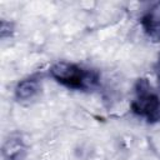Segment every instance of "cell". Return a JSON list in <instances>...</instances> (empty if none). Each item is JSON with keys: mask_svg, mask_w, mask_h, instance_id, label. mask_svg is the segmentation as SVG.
<instances>
[{"mask_svg": "<svg viewBox=\"0 0 160 160\" xmlns=\"http://www.w3.org/2000/svg\"><path fill=\"white\" fill-rule=\"evenodd\" d=\"M49 72L55 81L75 90L85 89L91 80V72L89 70L69 61H58L52 64Z\"/></svg>", "mask_w": 160, "mask_h": 160, "instance_id": "6da1fadb", "label": "cell"}, {"mask_svg": "<svg viewBox=\"0 0 160 160\" xmlns=\"http://www.w3.org/2000/svg\"><path fill=\"white\" fill-rule=\"evenodd\" d=\"M26 154V148L20 139L11 138L2 145V156L6 160H22Z\"/></svg>", "mask_w": 160, "mask_h": 160, "instance_id": "277c9868", "label": "cell"}, {"mask_svg": "<svg viewBox=\"0 0 160 160\" xmlns=\"http://www.w3.org/2000/svg\"><path fill=\"white\" fill-rule=\"evenodd\" d=\"M12 32H14V25H12V22L2 19L1 20V24H0V36H1V39L10 38V35Z\"/></svg>", "mask_w": 160, "mask_h": 160, "instance_id": "5b68a950", "label": "cell"}, {"mask_svg": "<svg viewBox=\"0 0 160 160\" xmlns=\"http://www.w3.org/2000/svg\"><path fill=\"white\" fill-rule=\"evenodd\" d=\"M41 86H40V81L34 79V78H29V79H24L21 81L18 82V85L15 86V98L19 101H29L36 98V95L40 92Z\"/></svg>", "mask_w": 160, "mask_h": 160, "instance_id": "3957f363", "label": "cell"}, {"mask_svg": "<svg viewBox=\"0 0 160 160\" xmlns=\"http://www.w3.org/2000/svg\"><path fill=\"white\" fill-rule=\"evenodd\" d=\"M132 111L148 120L160 119V99L149 90H139L136 99L131 104Z\"/></svg>", "mask_w": 160, "mask_h": 160, "instance_id": "7a4b0ae2", "label": "cell"}]
</instances>
